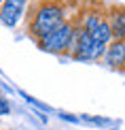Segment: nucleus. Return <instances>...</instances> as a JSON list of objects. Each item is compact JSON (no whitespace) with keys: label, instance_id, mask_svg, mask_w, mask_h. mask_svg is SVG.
Segmentation results:
<instances>
[{"label":"nucleus","instance_id":"nucleus-12","mask_svg":"<svg viewBox=\"0 0 125 130\" xmlns=\"http://www.w3.org/2000/svg\"><path fill=\"white\" fill-rule=\"evenodd\" d=\"M9 113H11V105H9V100L0 96V115H9Z\"/></svg>","mask_w":125,"mask_h":130},{"label":"nucleus","instance_id":"nucleus-9","mask_svg":"<svg viewBox=\"0 0 125 130\" xmlns=\"http://www.w3.org/2000/svg\"><path fill=\"white\" fill-rule=\"evenodd\" d=\"M79 120L85 122V124H91V126H112V120L100 117V115H81Z\"/></svg>","mask_w":125,"mask_h":130},{"label":"nucleus","instance_id":"nucleus-5","mask_svg":"<svg viewBox=\"0 0 125 130\" xmlns=\"http://www.w3.org/2000/svg\"><path fill=\"white\" fill-rule=\"evenodd\" d=\"M102 62L110 68H125V41H112L106 45V51L102 56Z\"/></svg>","mask_w":125,"mask_h":130},{"label":"nucleus","instance_id":"nucleus-3","mask_svg":"<svg viewBox=\"0 0 125 130\" xmlns=\"http://www.w3.org/2000/svg\"><path fill=\"white\" fill-rule=\"evenodd\" d=\"M28 0H4V4L0 7V21L9 28H15L21 19H23Z\"/></svg>","mask_w":125,"mask_h":130},{"label":"nucleus","instance_id":"nucleus-4","mask_svg":"<svg viewBox=\"0 0 125 130\" xmlns=\"http://www.w3.org/2000/svg\"><path fill=\"white\" fill-rule=\"evenodd\" d=\"M91 43H93V39H91V34L87 30H83L81 26L74 28V39H72V47H70V56L74 60H79V62H87Z\"/></svg>","mask_w":125,"mask_h":130},{"label":"nucleus","instance_id":"nucleus-11","mask_svg":"<svg viewBox=\"0 0 125 130\" xmlns=\"http://www.w3.org/2000/svg\"><path fill=\"white\" fill-rule=\"evenodd\" d=\"M59 120L70 122V124H81V120H79L77 115H72V113H66V111H59Z\"/></svg>","mask_w":125,"mask_h":130},{"label":"nucleus","instance_id":"nucleus-2","mask_svg":"<svg viewBox=\"0 0 125 130\" xmlns=\"http://www.w3.org/2000/svg\"><path fill=\"white\" fill-rule=\"evenodd\" d=\"M74 28L77 26L72 21H64L57 30H53L49 36L38 41V47L42 51H49V53H66V51H70L72 39H74Z\"/></svg>","mask_w":125,"mask_h":130},{"label":"nucleus","instance_id":"nucleus-8","mask_svg":"<svg viewBox=\"0 0 125 130\" xmlns=\"http://www.w3.org/2000/svg\"><path fill=\"white\" fill-rule=\"evenodd\" d=\"M102 19H104V17H102L100 11H89V13H85V15H83V19H81V28L87 30V32L91 34V32H93L97 26H100V21H102Z\"/></svg>","mask_w":125,"mask_h":130},{"label":"nucleus","instance_id":"nucleus-7","mask_svg":"<svg viewBox=\"0 0 125 130\" xmlns=\"http://www.w3.org/2000/svg\"><path fill=\"white\" fill-rule=\"evenodd\" d=\"M91 39L95 43H102V45H108V43H112V30H110V24H108V19H102L100 26L91 32Z\"/></svg>","mask_w":125,"mask_h":130},{"label":"nucleus","instance_id":"nucleus-1","mask_svg":"<svg viewBox=\"0 0 125 130\" xmlns=\"http://www.w3.org/2000/svg\"><path fill=\"white\" fill-rule=\"evenodd\" d=\"M66 21V9L62 7L59 2H42L36 7L34 15L30 19V26H28V32L30 36H34L36 43L42 41L45 36H49L53 30H57L59 26Z\"/></svg>","mask_w":125,"mask_h":130},{"label":"nucleus","instance_id":"nucleus-10","mask_svg":"<svg viewBox=\"0 0 125 130\" xmlns=\"http://www.w3.org/2000/svg\"><path fill=\"white\" fill-rule=\"evenodd\" d=\"M21 96H23V98H26V102H30L32 107H36V109H38L40 113H49V111H51V107H47L45 102H40V100L32 98V96H30V94H26V92H21Z\"/></svg>","mask_w":125,"mask_h":130},{"label":"nucleus","instance_id":"nucleus-13","mask_svg":"<svg viewBox=\"0 0 125 130\" xmlns=\"http://www.w3.org/2000/svg\"><path fill=\"white\" fill-rule=\"evenodd\" d=\"M2 4H4V0H0V7H2Z\"/></svg>","mask_w":125,"mask_h":130},{"label":"nucleus","instance_id":"nucleus-6","mask_svg":"<svg viewBox=\"0 0 125 130\" xmlns=\"http://www.w3.org/2000/svg\"><path fill=\"white\" fill-rule=\"evenodd\" d=\"M108 24L112 30V41H125V9L112 11Z\"/></svg>","mask_w":125,"mask_h":130}]
</instances>
